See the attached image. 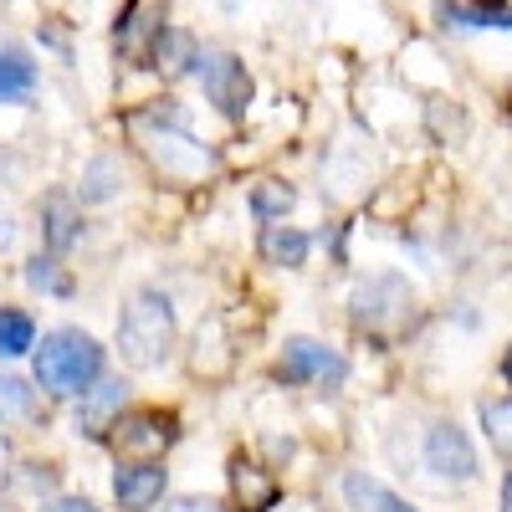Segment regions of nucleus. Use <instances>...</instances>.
<instances>
[{"instance_id":"obj_1","label":"nucleus","mask_w":512,"mask_h":512,"mask_svg":"<svg viewBox=\"0 0 512 512\" xmlns=\"http://www.w3.org/2000/svg\"><path fill=\"white\" fill-rule=\"evenodd\" d=\"M103 374V349L82 328H57L36 349V384L52 395H82Z\"/></svg>"},{"instance_id":"obj_2","label":"nucleus","mask_w":512,"mask_h":512,"mask_svg":"<svg viewBox=\"0 0 512 512\" xmlns=\"http://www.w3.org/2000/svg\"><path fill=\"white\" fill-rule=\"evenodd\" d=\"M118 349L134 369H154L175 349V308L164 292H134V303L123 308L118 323Z\"/></svg>"},{"instance_id":"obj_3","label":"nucleus","mask_w":512,"mask_h":512,"mask_svg":"<svg viewBox=\"0 0 512 512\" xmlns=\"http://www.w3.org/2000/svg\"><path fill=\"white\" fill-rule=\"evenodd\" d=\"M134 134H139V144L149 149V159L164 169L169 180H200V175H210V169H216V154H210L205 144H195L190 134H180V128L134 118Z\"/></svg>"},{"instance_id":"obj_4","label":"nucleus","mask_w":512,"mask_h":512,"mask_svg":"<svg viewBox=\"0 0 512 512\" xmlns=\"http://www.w3.org/2000/svg\"><path fill=\"white\" fill-rule=\"evenodd\" d=\"M180 441V420L169 410H128L113 420V446L118 456H159Z\"/></svg>"},{"instance_id":"obj_5","label":"nucleus","mask_w":512,"mask_h":512,"mask_svg":"<svg viewBox=\"0 0 512 512\" xmlns=\"http://www.w3.org/2000/svg\"><path fill=\"white\" fill-rule=\"evenodd\" d=\"M200 82H205V98L216 103L226 118H246V108H251V72H246V62H236L231 52H205L200 57Z\"/></svg>"},{"instance_id":"obj_6","label":"nucleus","mask_w":512,"mask_h":512,"mask_svg":"<svg viewBox=\"0 0 512 512\" xmlns=\"http://www.w3.org/2000/svg\"><path fill=\"white\" fill-rule=\"evenodd\" d=\"M425 466H431L436 477L472 482L477 477V451H472V441H466L451 420H436L431 431H425Z\"/></svg>"},{"instance_id":"obj_7","label":"nucleus","mask_w":512,"mask_h":512,"mask_svg":"<svg viewBox=\"0 0 512 512\" xmlns=\"http://www.w3.org/2000/svg\"><path fill=\"white\" fill-rule=\"evenodd\" d=\"M344 374V359L328 354L323 344H313V338H292L287 354L277 359V379L287 384H303V379H338Z\"/></svg>"},{"instance_id":"obj_8","label":"nucleus","mask_w":512,"mask_h":512,"mask_svg":"<svg viewBox=\"0 0 512 512\" xmlns=\"http://www.w3.org/2000/svg\"><path fill=\"white\" fill-rule=\"evenodd\" d=\"M410 308V287L400 277H374L369 287L354 292V318L359 323H395Z\"/></svg>"},{"instance_id":"obj_9","label":"nucleus","mask_w":512,"mask_h":512,"mask_svg":"<svg viewBox=\"0 0 512 512\" xmlns=\"http://www.w3.org/2000/svg\"><path fill=\"white\" fill-rule=\"evenodd\" d=\"M231 492H236V507H241V512H272V507H277V497H282L277 477H272V472H262V466L246 461V456H236V461H231Z\"/></svg>"},{"instance_id":"obj_10","label":"nucleus","mask_w":512,"mask_h":512,"mask_svg":"<svg viewBox=\"0 0 512 512\" xmlns=\"http://www.w3.org/2000/svg\"><path fill=\"white\" fill-rule=\"evenodd\" d=\"M113 492H118V507H123V512H149V507L164 497V466H159V461L123 466L118 482H113Z\"/></svg>"},{"instance_id":"obj_11","label":"nucleus","mask_w":512,"mask_h":512,"mask_svg":"<svg viewBox=\"0 0 512 512\" xmlns=\"http://www.w3.org/2000/svg\"><path fill=\"white\" fill-rule=\"evenodd\" d=\"M159 31H164V6H159V0H128L123 26H118L123 52H128V57H144V52H149V36L159 41Z\"/></svg>"},{"instance_id":"obj_12","label":"nucleus","mask_w":512,"mask_h":512,"mask_svg":"<svg viewBox=\"0 0 512 512\" xmlns=\"http://www.w3.org/2000/svg\"><path fill=\"white\" fill-rule=\"evenodd\" d=\"M344 502L354 512H415V502L395 497L384 482H374L369 472H344Z\"/></svg>"},{"instance_id":"obj_13","label":"nucleus","mask_w":512,"mask_h":512,"mask_svg":"<svg viewBox=\"0 0 512 512\" xmlns=\"http://www.w3.org/2000/svg\"><path fill=\"white\" fill-rule=\"evenodd\" d=\"M123 390H128L123 379H103L98 390L82 400V410H77L82 436H108L113 431V410H123Z\"/></svg>"},{"instance_id":"obj_14","label":"nucleus","mask_w":512,"mask_h":512,"mask_svg":"<svg viewBox=\"0 0 512 512\" xmlns=\"http://www.w3.org/2000/svg\"><path fill=\"white\" fill-rule=\"evenodd\" d=\"M36 88V62L16 47H0V103H16Z\"/></svg>"},{"instance_id":"obj_15","label":"nucleus","mask_w":512,"mask_h":512,"mask_svg":"<svg viewBox=\"0 0 512 512\" xmlns=\"http://www.w3.org/2000/svg\"><path fill=\"white\" fill-rule=\"evenodd\" d=\"M262 256H267L272 267H303L308 236L297 231V226H267V231H262Z\"/></svg>"},{"instance_id":"obj_16","label":"nucleus","mask_w":512,"mask_h":512,"mask_svg":"<svg viewBox=\"0 0 512 512\" xmlns=\"http://www.w3.org/2000/svg\"><path fill=\"white\" fill-rule=\"evenodd\" d=\"M36 344V323L16 308H0V359H16Z\"/></svg>"},{"instance_id":"obj_17","label":"nucleus","mask_w":512,"mask_h":512,"mask_svg":"<svg viewBox=\"0 0 512 512\" xmlns=\"http://www.w3.org/2000/svg\"><path fill=\"white\" fill-rule=\"evenodd\" d=\"M292 185H282V180H256L251 185V210H256V216H262V221H282L287 216V210H292Z\"/></svg>"},{"instance_id":"obj_18","label":"nucleus","mask_w":512,"mask_h":512,"mask_svg":"<svg viewBox=\"0 0 512 512\" xmlns=\"http://www.w3.org/2000/svg\"><path fill=\"white\" fill-rule=\"evenodd\" d=\"M441 21H461V26H497V31H512V11L502 0H477L472 11H451L441 6Z\"/></svg>"},{"instance_id":"obj_19","label":"nucleus","mask_w":512,"mask_h":512,"mask_svg":"<svg viewBox=\"0 0 512 512\" xmlns=\"http://www.w3.org/2000/svg\"><path fill=\"white\" fill-rule=\"evenodd\" d=\"M47 241H52L57 251H67V246L77 241V210H72L67 195H52V200H47Z\"/></svg>"},{"instance_id":"obj_20","label":"nucleus","mask_w":512,"mask_h":512,"mask_svg":"<svg viewBox=\"0 0 512 512\" xmlns=\"http://www.w3.org/2000/svg\"><path fill=\"white\" fill-rule=\"evenodd\" d=\"M482 431H487L492 451L512 456V400H487L482 405Z\"/></svg>"},{"instance_id":"obj_21","label":"nucleus","mask_w":512,"mask_h":512,"mask_svg":"<svg viewBox=\"0 0 512 512\" xmlns=\"http://www.w3.org/2000/svg\"><path fill=\"white\" fill-rule=\"evenodd\" d=\"M154 57H159V67L164 72H185V62H200L195 52H190V36L185 31H159V41H154Z\"/></svg>"},{"instance_id":"obj_22","label":"nucleus","mask_w":512,"mask_h":512,"mask_svg":"<svg viewBox=\"0 0 512 512\" xmlns=\"http://www.w3.org/2000/svg\"><path fill=\"white\" fill-rule=\"evenodd\" d=\"M26 415H31V390L21 379L0 374V425H6V420H26Z\"/></svg>"},{"instance_id":"obj_23","label":"nucleus","mask_w":512,"mask_h":512,"mask_svg":"<svg viewBox=\"0 0 512 512\" xmlns=\"http://www.w3.org/2000/svg\"><path fill=\"white\" fill-rule=\"evenodd\" d=\"M26 277H31V287H52V292H62V287H67V282H57V277H52V262H41V256L26 267Z\"/></svg>"},{"instance_id":"obj_24","label":"nucleus","mask_w":512,"mask_h":512,"mask_svg":"<svg viewBox=\"0 0 512 512\" xmlns=\"http://www.w3.org/2000/svg\"><path fill=\"white\" fill-rule=\"evenodd\" d=\"M169 512H226L216 497H180V502H169Z\"/></svg>"},{"instance_id":"obj_25","label":"nucleus","mask_w":512,"mask_h":512,"mask_svg":"<svg viewBox=\"0 0 512 512\" xmlns=\"http://www.w3.org/2000/svg\"><path fill=\"white\" fill-rule=\"evenodd\" d=\"M41 512H93V502L88 497H57V502H47Z\"/></svg>"},{"instance_id":"obj_26","label":"nucleus","mask_w":512,"mask_h":512,"mask_svg":"<svg viewBox=\"0 0 512 512\" xmlns=\"http://www.w3.org/2000/svg\"><path fill=\"white\" fill-rule=\"evenodd\" d=\"M11 241H16V221H11V210L0 205V251H11Z\"/></svg>"},{"instance_id":"obj_27","label":"nucleus","mask_w":512,"mask_h":512,"mask_svg":"<svg viewBox=\"0 0 512 512\" xmlns=\"http://www.w3.org/2000/svg\"><path fill=\"white\" fill-rule=\"evenodd\" d=\"M502 512H512V477H507V487H502Z\"/></svg>"},{"instance_id":"obj_28","label":"nucleus","mask_w":512,"mask_h":512,"mask_svg":"<svg viewBox=\"0 0 512 512\" xmlns=\"http://www.w3.org/2000/svg\"><path fill=\"white\" fill-rule=\"evenodd\" d=\"M0 461H6V446H0Z\"/></svg>"}]
</instances>
